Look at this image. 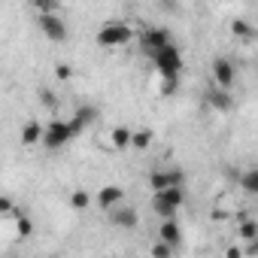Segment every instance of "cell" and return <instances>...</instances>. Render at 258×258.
I'll return each mask as SVG.
<instances>
[{
    "label": "cell",
    "instance_id": "cell-1",
    "mask_svg": "<svg viewBox=\"0 0 258 258\" xmlns=\"http://www.w3.org/2000/svg\"><path fill=\"white\" fill-rule=\"evenodd\" d=\"M149 58H152V64H155V70H158V76H161V79L179 76V73H182V67H185L182 52H179V46H173V40H170V43H164L161 49H155Z\"/></svg>",
    "mask_w": 258,
    "mask_h": 258
},
{
    "label": "cell",
    "instance_id": "cell-5",
    "mask_svg": "<svg viewBox=\"0 0 258 258\" xmlns=\"http://www.w3.org/2000/svg\"><path fill=\"white\" fill-rule=\"evenodd\" d=\"M37 28L46 34V40L52 43H67L70 40V28L64 25V19L58 13H37Z\"/></svg>",
    "mask_w": 258,
    "mask_h": 258
},
{
    "label": "cell",
    "instance_id": "cell-19",
    "mask_svg": "<svg viewBox=\"0 0 258 258\" xmlns=\"http://www.w3.org/2000/svg\"><path fill=\"white\" fill-rule=\"evenodd\" d=\"M13 222H16V234H19L22 240H28V237L34 234V222H31V219H28L25 213H19V216H16Z\"/></svg>",
    "mask_w": 258,
    "mask_h": 258
},
{
    "label": "cell",
    "instance_id": "cell-20",
    "mask_svg": "<svg viewBox=\"0 0 258 258\" xmlns=\"http://www.w3.org/2000/svg\"><path fill=\"white\" fill-rule=\"evenodd\" d=\"M237 234H240L243 240H255V237H258V222H255V219H246V222L237 228Z\"/></svg>",
    "mask_w": 258,
    "mask_h": 258
},
{
    "label": "cell",
    "instance_id": "cell-3",
    "mask_svg": "<svg viewBox=\"0 0 258 258\" xmlns=\"http://www.w3.org/2000/svg\"><path fill=\"white\" fill-rule=\"evenodd\" d=\"M137 34H134V28L131 25H124V22H106L100 31H97V46L100 49H121V46H127Z\"/></svg>",
    "mask_w": 258,
    "mask_h": 258
},
{
    "label": "cell",
    "instance_id": "cell-13",
    "mask_svg": "<svg viewBox=\"0 0 258 258\" xmlns=\"http://www.w3.org/2000/svg\"><path fill=\"white\" fill-rule=\"evenodd\" d=\"M22 146H37L40 140H43V124L40 121H28L25 127H22Z\"/></svg>",
    "mask_w": 258,
    "mask_h": 258
},
{
    "label": "cell",
    "instance_id": "cell-25",
    "mask_svg": "<svg viewBox=\"0 0 258 258\" xmlns=\"http://www.w3.org/2000/svg\"><path fill=\"white\" fill-rule=\"evenodd\" d=\"M176 85H179V76H170V79H161V94H164V97H170V94H176Z\"/></svg>",
    "mask_w": 258,
    "mask_h": 258
},
{
    "label": "cell",
    "instance_id": "cell-16",
    "mask_svg": "<svg viewBox=\"0 0 258 258\" xmlns=\"http://www.w3.org/2000/svg\"><path fill=\"white\" fill-rule=\"evenodd\" d=\"M109 143H112V149H127L131 146V131H127V127H112L109 131Z\"/></svg>",
    "mask_w": 258,
    "mask_h": 258
},
{
    "label": "cell",
    "instance_id": "cell-23",
    "mask_svg": "<svg viewBox=\"0 0 258 258\" xmlns=\"http://www.w3.org/2000/svg\"><path fill=\"white\" fill-rule=\"evenodd\" d=\"M37 97H40V103H43L46 109H55V106H58V97H55L49 88H40V91H37Z\"/></svg>",
    "mask_w": 258,
    "mask_h": 258
},
{
    "label": "cell",
    "instance_id": "cell-2",
    "mask_svg": "<svg viewBox=\"0 0 258 258\" xmlns=\"http://www.w3.org/2000/svg\"><path fill=\"white\" fill-rule=\"evenodd\" d=\"M179 207H185V185H170V188L152 191V210H155L158 219L176 216Z\"/></svg>",
    "mask_w": 258,
    "mask_h": 258
},
{
    "label": "cell",
    "instance_id": "cell-29",
    "mask_svg": "<svg viewBox=\"0 0 258 258\" xmlns=\"http://www.w3.org/2000/svg\"><path fill=\"white\" fill-rule=\"evenodd\" d=\"M161 7H164L167 13H173V10H176V0H161Z\"/></svg>",
    "mask_w": 258,
    "mask_h": 258
},
{
    "label": "cell",
    "instance_id": "cell-21",
    "mask_svg": "<svg viewBox=\"0 0 258 258\" xmlns=\"http://www.w3.org/2000/svg\"><path fill=\"white\" fill-rule=\"evenodd\" d=\"M73 118H79V121H82V124L88 127V124H91V121L97 118V109H94V106H79V109L73 112Z\"/></svg>",
    "mask_w": 258,
    "mask_h": 258
},
{
    "label": "cell",
    "instance_id": "cell-26",
    "mask_svg": "<svg viewBox=\"0 0 258 258\" xmlns=\"http://www.w3.org/2000/svg\"><path fill=\"white\" fill-rule=\"evenodd\" d=\"M13 210H16V201L7 198V195H0V216H13Z\"/></svg>",
    "mask_w": 258,
    "mask_h": 258
},
{
    "label": "cell",
    "instance_id": "cell-14",
    "mask_svg": "<svg viewBox=\"0 0 258 258\" xmlns=\"http://www.w3.org/2000/svg\"><path fill=\"white\" fill-rule=\"evenodd\" d=\"M91 204H94V198H91L88 188H76V191L70 195V210H76V213H85Z\"/></svg>",
    "mask_w": 258,
    "mask_h": 258
},
{
    "label": "cell",
    "instance_id": "cell-15",
    "mask_svg": "<svg viewBox=\"0 0 258 258\" xmlns=\"http://www.w3.org/2000/svg\"><path fill=\"white\" fill-rule=\"evenodd\" d=\"M231 34H234L237 40H243V43H252V40H255V28H252L249 22H243V19H234V22H231Z\"/></svg>",
    "mask_w": 258,
    "mask_h": 258
},
{
    "label": "cell",
    "instance_id": "cell-8",
    "mask_svg": "<svg viewBox=\"0 0 258 258\" xmlns=\"http://www.w3.org/2000/svg\"><path fill=\"white\" fill-rule=\"evenodd\" d=\"M106 216H109V222L115 225V228H121V231H134L137 225H140V216H137V210H131V207H112V210H106Z\"/></svg>",
    "mask_w": 258,
    "mask_h": 258
},
{
    "label": "cell",
    "instance_id": "cell-18",
    "mask_svg": "<svg viewBox=\"0 0 258 258\" xmlns=\"http://www.w3.org/2000/svg\"><path fill=\"white\" fill-rule=\"evenodd\" d=\"M240 188H243L246 195H258V170H246V173L240 176Z\"/></svg>",
    "mask_w": 258,
    "mask_h": 258
},
{
    "label": "cell",
    "instance_id": "cell-7",
    "mask_svg": "<svg viewBox=\"0 0 258 258\" xmlns=\"http://www.w3.org/2000/svg\"><path fill=\"white\" fill-rule=\"evenodd\" d=\"M210 70H213V82H216L219 88H234V79H237L234 61H228V58H216V61L210 64Z\"/></svg>",
    "mask_w": 258,
    "mask_h": 258
},
{
    "label": "cell",
    "instance_id": "cell-24",
    "mask_svg": "<svg viewBox=\"0 0 258 258\" xmlns=\"http://www.w3.org/2000/svg\"><path fill=\"white\" fill-rule=\"evenodd\" d=\"M173 252H176V249H173L170 243H164V240H158V243L152 246V255H155V258H170Z\"/></svg>",
    "mask_w": 258,
    "mask_h": 258
},
{
    "label": "cell",
    "instance_id": "cell-12",
    "mask_svg": "<svg viewBox=\"0 0 258 258\" xmlns=\"http://www.w3.org/2000/svg\"><path fill=\"white\" fill-rule=\"evenodd\" d=\"M94 201H97V207L106 213V210H112V207H118V204L124 201V191H121V185H103Z\"/></svg>",
    "mask_w": 258,
    "mask_h": 258
},
{
    "label": "cell",
    "instance_id": "cell-22",
    "mask_svg": "<svg viewBox=\"0 0 258 258\" xmlns=\"http://www.w3.org/2000/svg\"><path fill=\"white\" fill-rule=\"evenodd\" d=\"M37 13H58V4L61 0H31Z\"/></svg>",
    "mask_w": 258,
    "mask_h": 258
},
{
    "label": "cell",
    "instance_id": "cell-9",
    "mask_svg": "<svg viewBox=\"0 0 258 258\" xmlns=\"http://www.w3.org/2000/svg\"><path fill=\"white\" fill-rule=\"evenodd\" d=\"M137 40H140L143 52H146V55H152L155 49H161L164 43H170V31H167V28H149V31H140V34H137Z\"/></svg>",
    "mask_w": 258,
    "mask_h": 258
},
{
    "label": "cell",
    "instance_id": "cell-10",
    "mask_svg": "<svg viewBox=\"0 0 258 258\" xmlns=\"http://www.w3.org/2000/svg\"><path fill=\"white\" fill-rule=\"evenodd\" d=\"M204 100L210 103V109H216V112H231L234 109V94H231V88H207V94H204Z\"/></svg>",
    "mask_w": 258,
    "mask_h": 258
},
{
    "label": "cell",
    "instance_id": "cell-11",
    "mask_svg": "<svg viewBox=\"0 0 258 258\" xmlns=\"http://www.w3.org/2000/svg\"><path fill=\"white\" fill-rule=\"evenodd\" d=\"M158 240H164V243H170L173 249H179V243H182V228H179L176 216L161 219V225H158Z\"/></svg>",
    "mask_w": 258,
    "mask_h": 258
},
{
    "label": "cell",
    "instance_id": "cell-28",
    "mask_svg": "<svg viewBox=\"0 0 258 258\" xmlns=\"http://www.w3.org/2000/svg\"><path fill=\"white\" fill-rule=\"evenodd\" d=\"M225 255H228V258H243V249H237V246H231V249H228Z\"/></svg>",
    "mask_w": 258,
    "mask_h": 258
},
{
    "label": "cell",
    "instance_id": "cell-17",
    "mask_svg": "<svg viewBox=\"0 0 258 258\" xmlns=\"http://www.w3.org/2000/svg\"><path fill=\"white\" fill-rule=\"evenodd\" d=\"M152 137H155V134L149 131V127H137V131H131V146L143 152V149L152 146Z\"/></svg>",
    "mask_w": 258,
    "mask_h": 258
},
{
    "label": "cell",
    "instance_id": "cell-6",
    "mask_svg": "<svg viewBox=\"0 0 258 258\" xmlns=\"http://www.w3.org/2000/svg\"><path fill=\"white\" fill-rule=\"evenodd\" d=\"M149 185H152V191H161V188H170V185H185V170H179V167H161V170H152Z\"/></svg>",
    "mask_w": 258,
    "mask_h": 258
},
{
    "label": "cell",
    "instance_id": "cell-27",
    "mask_svg": "<svg viewBox=\"0 0 258 258\" xmlns=\"http://www.w3.org/2000/svg\"><path fill=\"white\" fill-rule=\"evenodd\" d=\"M55 76H58L61 82H67V79H73V67H70V64H58V67H55Z\"/></svg>",
    "mask_w": 258,
    "mask_h": 258
},
{
    "label": "cell",
    "instance_id": "cell-4",
    "mask_svg": "<svg viewBox=\"0 0 258 258\" xmlns=\"http://www.w3.org/2000/svg\"><path fill=\"white\" fill-rule=\"evenodd\" d=\"M76 137V131H73V124H70V118H52L46 127H43V146L46 149H64L70 140Z\"/></svg>",
    "mask_w": 258,
    "mask_h": 258
}]
</instances>
